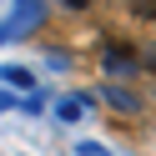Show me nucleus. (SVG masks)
Segmentation results:
<instances>
[{"label":"nucleus","instance_id":"1","mask_svg":"<svg viewBox=\"0 0 156 156\" xmlns=\"http://www.w3.org/2000/svg\"><path fill=\"white\" fill-rule=\"evenodd\" d=\"M111 96V106H121V111H136V96H126V91H106Z\"/></svg>","mask_w":156,"mask_h":156}]
</instances>
